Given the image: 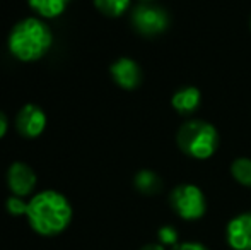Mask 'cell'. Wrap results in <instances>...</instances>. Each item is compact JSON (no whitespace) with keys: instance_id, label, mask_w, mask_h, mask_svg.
<instances>
[{"instance_id":"1","label":"cell","mask_w":251,"mask_h":250,"mask_svg":"<svg viewBox=\"0 0 251 250\" xmlns=\"http://www.w3.org/2000/svg\"><path fill=\"white\" fill-rule=\"evenodd\" d=\"M26 218L38 235L56 237L69 228L72 221V206L69 199L56 190H43L31 197Z\"/></svg>"},{"instance_id":"2","label":"cell","mask_w":251,"mask_h":250,"mask_svg":"<svg viewBox=\"0 0 251 250\" xmlns=\"http://www.w3.org/2000/svg\"><path fill=\"white\" fill-rule=\"evenodd\" d=\"M53 43L50 28L36 17H27L14 26L9 36V50L23 62H34L45 57Z\"/></svg>"},{"instance_id":"3","label":"cell","mask_w":251,"mask_h":250,"mask_svg":"<svg viewBox=\"0 0 251 250\" xmlns=\"http://www.w3.org/2000/svg\"><path fill=\"white\" fill-rule=\"evenodd\" d=\"M179 149L197 160H207L219 146V134L215 127L203 120H190L183 124L176 136Z\"/></svg>"},{"instance_id":"4","label":"cell","mask_w":251,"mask_h":250,"mask_svg":"<svg viewBox=\"0 0 251 250\" xmlns=\"http://www.w3.org/2000/svg\"><path fill=\"white\" fill-rule=\"evenodd\" d=\"M169 204L178 216L188 221L199 220L207 209V200H205L203 192L192 184H183L173 189L171 195H169Z\"/></svg>"},{"instance_id":"5","label":"cell","mask_w":251,"mask_h":250,"mask_svg":"<svg viewBox=\"0 0 251 250\" xmlns=\"http://www.w3.org/2000/svg\"><path fill=\"white\" fill-rule=\"evenodd\" d=\"M132 24L144 36H155L168 29L169 16L162 7L154 3H142L133 10Z\"/></svg>"},{"instance_id":"6","label":"cell","mask_w":251,"mask_h":250,"mask_svg":"<svg viewBox=\"0 0 251 250\" xmlns=\"http://www.w3.org/2000/svg\"><path fill=\"white\" fill-rule=\"evenodd\" d=\"M47 127V115L38 105H24L16 117V129L23 137L34 139Z\"/></svg>"},{"instance_id":"7","label":"cell","mask_w":251,"mask_h":250,"mask_svg":"<svg viewBox=\"0 0 251 250\" xmlns=\"http://www.w3.org/2000/svg\"><path fill=\"white\" fill-rule=\"evenodd\" d=\"M36 182L38 178L33 168L27 167L26 163H21V161L12 163L7 171V185H9L12 195L27 197L36 187Z\"/></svg>"},{"instance_id":"8","label":"cell","mask_w":251,"mask_h":250,"mask_svg":"<svg viewBox=\"0 0 251 250\" xmlns=\"http://www.w3.org/2000/svg\"><path fill=\"white\" fill-rule=\"evenodd\" d=\"M227 244L234 250H251V213L232 218L226 230Z\"/></svg>"},{"instance_id":"9","label":"cell","mask_w":251,"mask_h":250,"mask_svg":"<svg viewBox=\"0 0 251 250\" xmlns=\"http://www.w3.org/2000/svg\"><path fill=\"white\" fill-rule=\"evenodd\" d=\"M111 76L123 89H135L142 83V70L132 58H118L111 65Z\"/></svg>"},{"instance_id":"10","label":"cell","mask_w":251,"mask_h":250,"mask_svg":"<svg viewBox=\"0 0 251 250\" xmlns=\"http://www.w3.org/2000/svg\"><path fill=\"white\" fill-rule=\"evenodd\" d=\"M200 100H201L200 91L193 86H186V87H183V89L176 91L171 100V105L178 113L188 115V113H193V111L199 108Z\"/></svg>"},{"instance_id":"11","label":"cell","mask_w":251,"mask_h":250,"mask_svg":"<svg viewBox=\"0 0 251 250\" xmlns=\"http://www.w3.org/2000/svg\"><path fill=\"white\" fill-rule=\"evenodd\" d=\"M133 185L139 190L140 194H146V195H154L159 194L162 189V180L157 173L151 170H140L139 173L133 178Z\"/></svg>"},{"instance_id":"12","label":"cell","mask_w":251,"mask_h":250,"mask_svg":"<svg viewBox=\"0 0 251 250\" xmlns=\"http://www.w3.org/2000/svg\"><path fill=\"white\" fill-rule=\"evenodd\" d=\"M31 9L43 17H58L67 9L70 0H27Z\"/></svg>"},{"instance_id":"13","label":"cell","mask_w":251,"mask_h":250,"mask_svg":"<svg viewBox=\"0 0 251 250\" xmlns=\"http://www.w3.org/2000/svg\"><path fill=\"white\" fill-rule=\"evenodd\" d=\"M231 175L236 182L245 187H251V160L250 158H238L231 165Z\"/></svg>"},{"instance_id":"14","label":"cell","mask_w":251,"mask_h":250,"mask_svg":"<svg viewBox=\"0 0 251 250\" xmlns=\"http://www.w3.org/2000/svg\"><path fill=\"white\" fill-rule=\"evenodd\" d=\"M94 5L108 17H118L130 7V0H94Z\"/></svg>"},{"instance_id":"15","label":"cell","mask_w":251,"mask_h":250,"mask_svg":"<svg viewBox=\"0 0 251 250\" xmlns=\"http://www.w3.org/2000/svg\"><path fill=\"white\" fill-rule=\"evenodd\" d=\"M27 206H29V200H24V197L19 195H10L5 200V209L12 216H26L27 214Z\"/></svg>"},{"instance_id":"16","label":"cell","mask_w":251,"mask_h":250,"mask_svg":"<svg viewBox=\"0 0 251 250\" xmlns=\"http://www.w3.org/2000/svg\"><path fill=\"white\" fill-rule=\"evenodd\" d=\"M157 238H159V244L164 245V247L166 245H169V247L178 245V231H176V228L171 226V224H166V226L159 228Z\"/></svg>"},{"instance_id":"17","label":"cell","mask_w":251,"mask_h":250,"mask_svg":"<svg viewBox=\"0 0 251 250\" xmlns=\"http://www.w3.org/2000/svg\"><path fill=\"white\" fill-rule=\"evenodd\" d=\"M173 250H208V249L203 247L201 244H197V242H181V244L175 245Z\"/></svg>"},{"instance_id":"18","label":"cell","mask_w":251,"mask_h":250,"mask_svg":"<svg viewBox=\"0 0 251 250\" xmlns=\"http://www.w3.org/2000/svg\"><path fill=\"white\" fill-rule=\"evenodd\" d=\"M7 129H9V120H7L5 115L0 111V139L7 134Z\"/></svg>"},{"instance_id":"19","label":"cell","mask_w":251,"mask_h":250,"mask_svg":"<svg viewBox=\"0 0 251 250\" xmlns=\"http://www.w3.org/2000/svg\"><path fill=\"white\" fill-rule=\"evenodd\" d=\"M140 250H166V249H164V245H161V244H147Z\"/></svg>"},{"instance_id":"20","label":"cell","mask_w":251,"mask_h":250,"mask_svg":"<svg viewBox=\"0 0 251 250\" xmlns=\"http://www.w3.org/2000/svg\"><path fill=\"white\" fill-rule=\"evenodd\" d=\"M149 2H151V0H149Z\"/></svg>"}]
</instances>
